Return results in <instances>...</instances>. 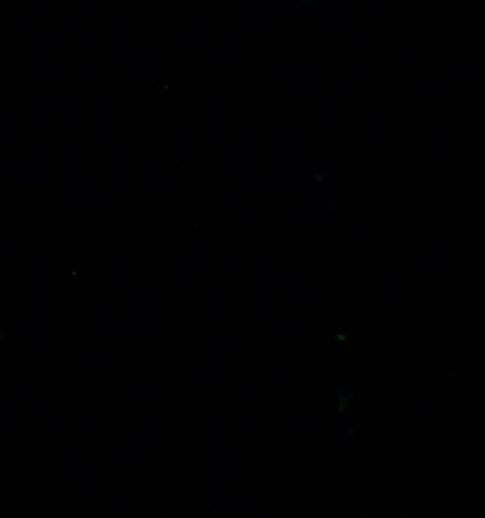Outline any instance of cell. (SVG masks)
Segmentation results:
<instances>
[{
	"label": "cell",
	"instance_id": "30bf717a",
	"mask_svg": "<svg viewBox=\"0 0 485 518\" xmlns=\"http://www.w3.org/2000/svg\"><path fill=\"white\" fill-rule=\"evenodd\" d=\"M342 115V95L338 91L325 93V102H323V118L327 124H336Z\"/></svg>",
	"mask_w": 485,
	"mask_h": 518
},
{
	"label": "cell",
	"instance_id": "d4e9b609",
	"mask_svg": "<svg viewBox=\"0 0 485 518\" xmlns=\"http://www.w3.org/2000/svg\"><path fill=\"white\" fill-rule=\"evenodd\" d=\"M427 407H429L427 398L418 397V398H415V400H413V407H411V411H413L415 414H422V413H425V411H427Z\"/></svg>",
	"mask_w": 485,
	"mask_h": 518
},
{
	"label": "cell",
	"instance_id": "cb8c5ba5",
	"mask_svg": "<svg viewBox=\"0 0 485 518\" xmlns=\"http://www.w3.org/2000/svg\"><path fill=\"white\" fill-rule=\"evenodd\" d=\"M442 89H444V82H442V79H438V77H431V79H427V93H431V95H438V93H442Z\"/></svg>",
	"mask_w": 485,
	"mask_h": 518
},
{
	"label": "cell",
	"instance_id": "f546056e",
	"mask_svg": "<svg viewBox=\"0 0 485 518\" xmlns=\"http://www.w3.org/2000/svg\"><path fill=\"white\" fill-rule=\"evenodd\" d=\"M237 420H238V426L240 427H251L254 422V416L251 413H247V411H242V413H238Z\"/></svg>",
	"mask_w": 485,
	"mask_h": 518
},
{
	"label": "cell",
	"instance_id": "7402d4cb",
	"mask_svg": "<svg viewBox=\"0 0 485 518\" xmlns=\"http://www.w3.org/2000/svg\"><path fill=\"white\" fill-rule=\"evenodd\" d=\"M369 235H371L369 226L364 224V222H358V224H354V228H352V236H354L356 240H365V238H369Z\"/></svg>",
	"mask_w": 485,
	"mask_h": 518
},
{
	"label": "cell",
	"instance_id": "836d02e7",
	"mask_svg": "<svg viewBox=\"0 0 485 518\" xmlns=\"http://www.w3.org/2000/svg\"><path fill=\"white\" fill-rule=\"evenodd\" d=\"M208 306H209V311L218 313V311L222 309V306H224V299H222V297H211L209 302H208Z\"/></svg>",
	"mask_w": 485,
	"mask_h": 518
},
{
	"label": "cell",
	"instance_id": "4fadbf2b",
	"mask_svg": "<svg viewBox=\"0 0 485 518\" xmlns=\"http://www.w3.org/2000/svg\"><path fill=\"white\" fill-rule=\"evenodd\" d=\"M316 169L311 166H303V164H291V166H284L282 167V177L293 180V182H305V180H311L315 177Z\"/></svg>",
	"mask_w": 485,
	"mask_h": 518
},
{
	"label": "cell",
	"instance_id": "9c48e42d",
	"mask_svg": "<svg viewBox=\"0 0 485 518\" xmlns=\"http://www.w3.org/2000/svg\"><path fill=\"white\" fill-rule=\"evenodd\" d=\"M325 89H327V80L315 75H307L300 79L295 87V91L300 95H320V93H325Z\"/></svg>",
	"mask_w": 485,
	"mask_h": 518
},
{
	"label": "cell",
	"instance_id": "8d00e7d4",
	"mask_svg": "<svg viewBox=\"0 0 485 518\" xmlns=\"http://www.w3.org/2000/svg\"><path fill=\"white\" fill-rule=\"evenodd\" d=\"M396 291H398V284H394V282H386L381 286V293L386 294V297H394Z\"/></svg>",
	"mask_w": 485,
	"mask_h": 518
},
{
	"label": "cell",
	"instance_id": "d6a6232c",
	"mask_svg": "<svg viewBox=\"0 0 485 518\" xmlns=\"http://www.w3.org/2000/svg\"><path fill=\"white\" fill-rule=\"evenodd\" d=\"M454 71H456L458 77H469L471 75V71H473V67H471L469 62H458L456 66H454Z\"/></svg>",
	"mask_w": 485,
	"mask_h": 518
},
{
	"label": "cell",
	"instance_id": "8992f818",
	"mask_svg": "<svg viewBox=\"0 0 485 518\" xmlns=\"http://www.w3.org/2000/svg\"><path fill=\"white\" fill-rule=\"evenodd\" d=\"M193 380L196 384H220L224 380V367H222V362H211L206 367H200L195 371L193 375Z\"/></svg>",
	"mask_w": 485,
	"mask_h": 518
},
{
	"label": "cell",
	"instance_id": "ab89813d",
	"mask_svg": "<svg viewBox=\"0 0 485 518\" xmlns=\"http://www.w3.org/2000/svg\"><path fill=\"white\" fill-rule=\"evenodd\" d=\"M367 4H369V8L378 9V8H381V6L386 4V0H367Z\"/></svg>",
	"mask_w": 485,
	"mask_h": 518
},
{
	"label": "cell",
	"instance_id": "8fae6325",
	"mask_svg": "<svg viewBox=\"0 0 485 518\" xmlns=\"http://www.w3.org/2000/svg\"><path fill=\"white\" fill-rule=\"evenodd\" d=\"M313 66L309 62H287L280 69V77L289 82H298L303 77L311 75Z\"/></svg>",
	"mask_w": 485,
	"mask_h": 518
},
{
	"label": "cell",
	"instance_id": "52a82bcc",
	"mask_svg": "<svg viewBox=\"0 0 485 518\" xmlns=\"http://www.w3.org/2000/svg\"><path fill=\"white\" fill-rule=\"evenodd\" d=\"M225 133V111L220 106H211L208 111V135L211 138L224 137Z\"/></svg>",
	"mask_w": 485,
	"mask_h": 518
},
{
	"label": "cell",
	"instance_id": "e0dca14e",
	"mask_svg": "<svg viewBox=\"0 0 485 518\" xmlns=\"http://www.w3.org/2000/svg\"><path fill=\"white\" fill-rule=\"evenodd\" d=\"M342 20L338 17H325L323 18V35L325 37H336L342 31Z\"/></svg>",
	"mask_w": 485,
	"mask_h": 518
},
{
	"label": "cell",
	"instance_id": "d590c367",
	"mask_svg": "<svg viewBox=\"0 0 485 518\" xmlns=\"http://www.w3.org/2000/svg\"><path fill=\"white\" fill-rule=\"evenodd\" d=\"M195 147H196V140H195V138L186 137V138H182V140H180V150H182V151H195Z\"/></svg>",
	"mask_w": 485,
	"mask_h": 518
},
{
	"label": "cell",
	"instance_id": "83f0119b",
	"mask_svg": "<svg viewBox=\"0 0 485 518\" xmlns=\"http://www.w3.org/2000/svg\"><path fill=\"white\" fill-rule=\"evenodd\" d=\"M282 380H284V371H282V369L273 367V369H269V371H267V382H269V384H282Z\"/></svg>",
	"mask_w": 485,
	"mask_h": 518
},
{
	"label": "cell",
	"instance_id": "7c38bea8",
	"mask_svg": "<svg viewBox=\"0 0 485 518\" xmlns=\"http://www.w3.org/2000/svg\"><path fill=\"white\" fill-rule=\"evenodd\" d=\"M296 187H298L296 182L286 179V177H280V179H273L266 184V193L271 196H291L296 193Z\"/></svg>",
	"mask_w": 485,
	"mask_h": 518
},
{
	"label": "cell",
	"instance_id": "ba28073f",
	"mask_svg": "<svg viewBox=\"0 0 485 518\" xmlns=\"http://www.w3.org/2000/svg\"><path fill=\"white\" fill-rule=\"evenodd\" d=\"M266 150L269 153H293L298 150V140L289 135H274L266 140Z\"/></svg>",
	"mask_w": 485,
	"mask_h": 518
},
{
	"label": "cell",
	"instance_id": "9a60e30c",
	"mask_svg": "<svg viewBox=\"0 0 485 518\" xmlns=\"http://www.w3.org/2000/svg\"><path fill=\"white\" fill-rule=\"evenodd\" d=\"M155 422H153V440L155 442H164L166 440V435H167V418H166V414L162 413H157L155 414Z\"/></svg>",
	"mask_w": 485,
	"mask_h": 518
},
{
	"label": "cell",
	"instance_id": "44dd1931",
	"mask_svg": "<svg viewBox=\"0 0 485 518\" xmlns=\"http://www.w3.org/2000/svg\"><path fill=\"white\" fill-rule=\"evenodd\" d=\"M371 75V66L367 62H356L352 66V79L354 80H365Z\"/></svg>",
	"mask_w": 485,
	"mask_h": 518
},
{
	"label": "cell",
	"instance_id": "f35d334b",
	"mask_svg": "<svg viewBox=\"0 0 485 518\" xmlns=\"http://www.w3.org/2000/svg\"><path fill=\"white\" fill-rule=\"evenodd\" d=\"M166 336H167V329H166V326H157V329H155V338L157 340H160V342H164L166 340Z\"/></svg>",
	"mask_w": 485,
	"mask_h": 518
},
{
	"label": "cell",
	"instance_id": "277c9868",
	"mask_svg": "<svg viewBox=\"0 0 485 518\" xmlns=\"http://www.w3.org/2000/svg\"><path fill=\"white\" fill-rule=\"evenodd\" d=\"M238 464H240V462H238L237 456H231V455L213 456L211 460H209V475H208L209 484L220 485L229 473L237 471Z\"/></svg>",
	"mask_w": 485,
	"mask_h": 518
},
{
	"label": "cell",
	"instance_id": "4dcf8cb0",
	"mask_svg": "<svg viewBox=\"0 0 485 518\" xmlns=\"http://www.w3.org/2000/svg\"><path fill=\"white\" fill-rule=\"evenodd\" d=\"M309 426H311V414L305 413V411L296 414V427H300V429H307Z\"/></svg>",
	"mask_w": 485,
	"mask_h": 518
},
{
	"label": "cell",
	"instance_id": "f1b7e54d",
	"mask_svg": "<svg viewBox=\"0 0 485 518\" xmlns=\"http://www.w3.org/2000/svg\"><path fill=\"white\" fill-rule=\"evenodd\" d=\"M222 202H224V207L225 209H238V204H240V199H238L237 195H233V193H227V195H224V199H222Z\"/></svg>",
	"mask_w": 485,
	"mask_h": 518
},
{
	"label": "cell",
	"instance_id": "5bb4252c",
	"mask_svg": "<svg viewBox=\"0 0 485 518\" xmlns=\"http://www.w3.org/2000/svg\"><path fill=\"white\" fill-rule=\"evenodd\" d=\"M425 262H427L429 267H435V269H445L449 267L452 262L451 255L445 253V251H432L425 257Z\"/></svg>",
	"mask_w": 485,
	"mask_h": 518
},
{
	"label": "cell",
	"instance_id": "ffe728a7",
	"mask_svg": "<svg viewBox=\"0 0 485 518\" xmlns=\"http://www.w3.org/2000/svg\"><path fill=\"white\" fill-rule=\"evenodd\" d=\"M358 80H354L352 77H344V79L338 80V93L340 95H351L356 89Z\"/></svg>",
	"mask_w": 485,
	"mask_h": 518
},
{
	"label": "cell",
	"instance_id": "74e56055",
	"mask_svg": "<svg viewBox=\"0 0 485 518\" xmlns=\"http://www.w3.org/2000/svg\"><path fill=\"white\" fill-rule=\"evenodd\" d=\"M238 253H227L224 257V265L225 267H235L237 265V262H238Z\"/></svg>",
	"mask_w": 485,
	"mask_h": 518
},
{
	"label": "cell",
	"instance_id": "ac0fdd59",
	"mask_svg": "<svg viewBox=\"0 0 485 518\" xmlns=\"http://www.w3.org/2000/svg\"><path fill=\"white\" fill-rule=\"evenodd\" d=\"M371 47V37L367 33H356L352 37V50L356 53H364Z\"/></svg>",
	"mask_w": 485,
	"mask_h": 518
},
{
	"label": "cell",
	"instance_id": "d6986e66",
	"mask_svg": "<svg viewBox=\"0 0 485 518\" xmlns=\"http://www.w3.org/2000/svg\"><path fill=\"white\" fill-rule=\"evenodd\" d=\"M415 62V51L411 50V47H400L396 51V64L398 66H411V64Z\"/></svg>",
	"mask_w": 485,
	"mask_h": 518
},
{
	"label": "cell",
	"instance_id": "603a6c76",
	"mask_svg": "<svg viewBox=\"0 0 485 518\" xmlns=\"http://www.w3.org/2000/svg\"><path fill=\"white\" fill-rule=\"evenodd\" d=\"M280 335H282V338L286 340V342H293V340H296V336H298V328L293 326V324H286L282 328V331H280Z\"/></svg>",
	"mask_w": 485,
	"mask_h": 518
},
{
	"label": "cell",
	"instance_id": "7a4b0ae2",
	"mask_svg": "<svg viewBox=\"0 0 485 518\" xmlns=\"http://www.w3.org/2000/svg\"><path fill=\"white\" fill-rule=\"evenodd\" d=\"M211 40V22L208 18H196L193 29L178 37V50L200 51L206 50Z\"/></svg>",
	"mask_w": 485,
	"mask_h": 518
},
{
	"label": "cell",
	"instance_id": "484cf974",
	"mask_svg": "<svg viewBox=\"0 0 485 518\" xmlns=\"http://www.w3.org/2000/svg\"><path fill=\"white\" fill-rule=\"evenodd\" d=\"M295 289H296V294H298V297H309L311 291H313V284L309 282V280H298L296 286H295Z\"/></svg>",
	"mask_w": 485,
	"mask_h": 518
},
{
	"label": "cell",
	"instance_id": "4316f807",
	"mask_svg": "<svg viewBox=\"0 0 485 518\" xmlns=\"http://www.w3.org/2000/svg\"><path fill=\"white\" fill-rule=\"evenodd\" d=\"M238 224L240 226H249L253 224V211L251 209H238Z\"/></svg>",
	"mask_w": 485,
	"mask_h": 518
},
{
	"label": "cell",
	"instance_id": "2e32d148",
	"mask_svg": "<svg viewBox=\"0 0 485 518\" xmlns=\"http://www.w3.org/2000/svg\"><path fill=\"white\" fill-rule=\"evenodd\" d=\"M251 26H253L251 33H253L254 37H264V35H267V31H269V18H267L266 13H260V15H257V17L253 18Z\"/></svg>",
	"mask_w": 485,
	"mask_h": 518
},
{
	"label": "cell",
	"instance_id": "6da1fadb",
	"mask_svg": "<svg viewBox=\"0 0 485 518\" xmlns=\"http://www.w3.org/2000/svg\"><path fill=\"white\" fill-rule=\"evenodd\" d=\"M240 60V37L237 33H225L222 46L208 51V62L211 66H235Z\"/></svg>",
	"mask_w": 485,
	"mask_h": 518
},
{
	"label": "cell",
	"instance_id": "e575fe53",
	"mask_svg": "<svg viewBox=\"0 0 485 518\" xmlns=\"http://www.w3.org/2000/svg\"><path fill=\"white\" fill-rule=\"evenodd\" d=\"M253 391H254L253 384H242V386H238V397L240 398H251L253 397Z\"/></svg>",
	"mask_w": 485,
	"mask_h": 518
},
{
	"label": "cell",
	"instance_id": "1f68e13d",
	"mask_svg": "<svg viewBox=\"0 0 485 518\" xmlns=\"http://www.w3.org/2000/svg\"><path fill=\"white\" fill-rule=\"evenodd\" d=\"M208 440L211 443L224 442V429H222V427H213L211 431H209V438Z\"/></svg>",
	"mask_w": 485,
	"mask_h": 518
},
{
	"label": "cell",
	"instance_id": "3957f363",
	"mask_svg": "<svg viewBox=\"0 0 485 518\" xmlns=\"http://www.w3.org/2000/svg\"><path fill=\"white\" fill-rule=\"evenodd\" d=\"M211 262L208 253H202V251H187V253L180 255V262H178V280L182 284H191L195 280V275L200 269H206Z\"/></svg>",
	"mask_w": 485,
	"mask_h": 518
},
{
	"label": "cell",
	"instance_id": "5b68a950",
	"mask_svg": "<svg viewBox=\"0 0 485 518\" xmlns=\"http://www.w3.org/2000/svg\"><path fill=\"white\" fill-rule=\"evenodd\" d=\"M153 179H155V193H158L160 196H173V195H178L180 191H182V184L178 182L176 179H171L167 177L166 173V167L157 166L153 169Z\"/></svg>",
	"mask_w": 485,
	"mask_h": 518
}]
</instances>
